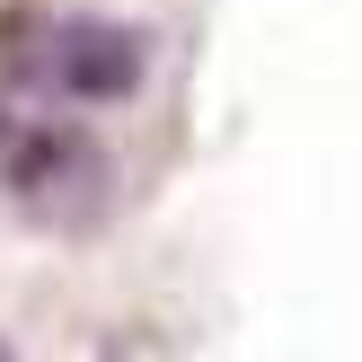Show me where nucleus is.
<instances>
[{
    "label": "nucleus",
    "instance_id": "nucleus-1",
    "mask_svg": "<svg viewBox=\"0 0 362 362\" xmlns=\"http://www.w3.org/2000/svg\"><path fill=\"white\" fill-rule=\"evenodd\" d=\"M0 186L45 230H88L115 194V168H106V141L80 124V106L0 80Z\"/></svg>",
    "mask_w": 362,
    "mask_h": 362
},
{
    "label": "nucleus",
    "instance_id": "nucleus-2",
    "mask_svg": "<svg viewBox=\"0 0 362 362\" xmlns=\"http://www.w3.org/2000/svg\"><path fill=\"white\" fill-rule=\"evenodd\" d=\"M0 80L62 106H124L151 80V35L98 9H9L0 18Z\"/></svg>",
    "mask_w": 362,
    "mask_h": 362
},
{
    "label": "nucleus",
    "instance_id": "nucleus-3",
    "mask_svg": "<svg viewBox=\"0 0 362 362\" xmlns=\"http://www.w3.org/2000/svg\"><path fill=\"white\" fill-rule=\"evenodd\" d=\"M0 362H9V345H0Z\"/></svg>",
    "mask_w": 362,
    "mask_h": 362
},
{
    "label": "nucleus",
    "instance_id": "nucleus-4",
    "mask_svg": "<svg viewBox=\"0 0 362 362\" xmlns=\"http://www.w3.org/2000/svg\"><path fill=\"white\" fill-rule=\"evenodd\" d=\"M115 362H124V354H115Z\"/></svg>",
    "mask_w": 362,
    "mask_h": 362
}]
</instances>
